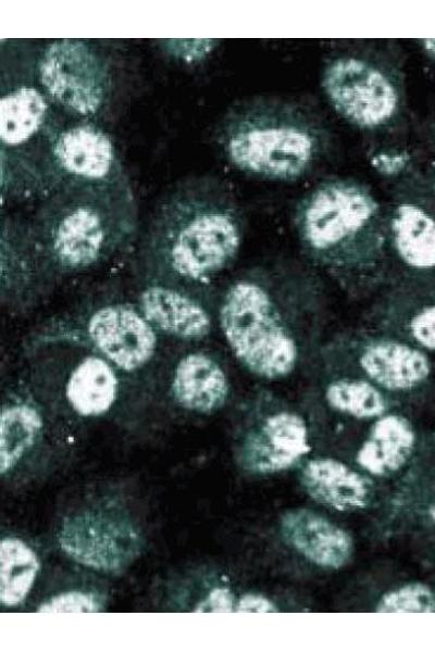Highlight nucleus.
Wrapping results in <instances>:
<instances>
[{
    "label": "nucleus",
    "mask_w": 435,
    "mask_h": 652,
    "mask_svg": "<svg viewBox=\"0 0 435 652\" xmlns=\"http://www.w3.org/2000/svg\"><path fill=\"white\" fill-rule=\"evenodd\" d=\"M45 429L44 412L30 381L14 385L0 417V473L5 475L35 447Z\"/></svg>",
    "instance_id": "nucleus-25"
},
{
    "label": "nucleus",
    "mask_w": 435,
    "mask_h": 652,
    "mask_svg": "<svg viewBox=\"0 0 435 652\" xmlns=\"http://www.w3.org/2000/svg\"><path fill=\"white\" fill-rule=\"evenodd\" d=\"M380 527L387 536L435 535V430L421 434L412 459L396 477L382 506Z\"/></svg>",
    "instance_id": "nucleus-14"
},
{
    "label": "nucleus",
    "mask_w": 435,
    "mask_h": 652,
    "mask_svg": "<svg viewBox=\"0 0 435 652\" xmlns=\"http://www.w3.org/2000/svg\"><path fill=\"white\" fill-rule=\"evenodd\" d=\"M304 255L339 274H364L382 262L387 243L386 216L364 185L327 179L298 203L294 218Z\"/></svg>",
    "instance_id": "nucleus-5"
},
{
    "label": "nucleus",
    "mask_w": 435,
    "mask_h": 652,
    "mask_svg": "<svg viewBox=\"0 0 435 652\" xmlns=\"http://www.w3.org/2000/svg\"><path fill=\"white\" fill-rule=\"evenodd\" d=\"M202 294L156 281H142L137 306L159 333L174 339L197 342L207 338L213 317Z\"/></svg>",
    "instance_id": "nucleus-20"
},
{
    "label": "nucleus",
    "mask_w": 435,
    "mask_h": 652,
    "mask_svg": "<svg viewBox=\"0 0 435 652\" xmlns=\"http://www.w3.org/2000/svg\"><path fill=\"white\" fill-rule=\"evenodd\" d=\"M103 602L94 592L66 591L42 602L37 611L46 613H95L102 610Z\"/></svg>",
    "instance_id": "nucleus-28"
},
{
    "label": "nucleus",
    "mask_w": 435,
    "mask_h": 652,
    "mask_svg": "<svg viewBox=\"0 0 435 652\" xmlns=\"http://www.w3.org/2000/svg\"><path fill=\"white\" fill-rule=\"evenodd\" d=\"M358 373L401 404L430 387L434 368L427 352L381 331L344 337L320 353Z\"/></svg>",
    "instance_id": "nucleus-9"
},
{
    "label": "nucleus",
    "mask_w": 435,
    "mask_h": 652,
    "mask_svg": "<svg viewBox=\"0 0 435 652\" xmlns=\"http://www.w3.org/2000/svg\"><path fill=\"white\" fill-rule=\"evenodd\" d=\"M40 569L36 552L22 539L4 537L0 543V602L15 607L29 594Z\"/></svg>",
    "instance_id": "nucleus-26"
},
{
    "label": "nucleus",
    "mask_w": 435,
    "mask_h": 652,
    "mask_svg": "<svg viewBox=\"0 0 435 652\" xmlns=\"http://www.w3.org/2000/svg\"><path fill=\"white\" fill-rule=\"evenodd\" d=\"M58 184L63 179L108 180L125 174L112 137L97 123L65 121L52 147Z\"/></svg>",
    "instance_id": "nucleus-17"
},
{
    "label": "nucleus",
    "mask_w": 435,
    "mask_h": 652,
    "mask_svg": "<svg viewBox=\"0 0 435 652\" xmlns=\"http://www.w3.org/2000/svg\"><path fill=\"white\" fill-rule=\"evenodd\" d=\"M243 218L229 190L211 176L179 180L157 204L139 247L144 281L202 294L236 259Z\"/></svg>",
    "instance_id": "nucleus-2"
},
{
    "label": "nucleus",
    "mask_w": 435,
    "mask_h": 652,
    "mask_svg": "<svg viewBox=\"0 0 435 652\" xmlns=\"http://www.w3.org/2000/svg\"><path fill=\"white\" fill-rule=\"evenodd\" d=\"M158 335L137 305L109 302L89 312L78 336L129 378L152 363Z\"/></svg>",
    "instance_id": "nucleus-13"
},
{
    "label": "nucleus",
    "mask_w": 435,
    "mask_h": 652,
    "mask_svg": "<svg viewBox=\"0 0 435 652\" xmlns=\"http://www.w3.org/2000/svg\"><path fill=\"white\" fill-rule=\"evenodd\" d=\"M237 598L227 586L213 587L207 597L194 609L195 612L227 613L235 612Z\"/></svg>",
    "instance_id": "nucleus-29"
},
{
    "label": "nucleus",
    "mask_w": 435,
    "mask_h": 652,
    "mask_svg": "<svg viewBox=\"0 0 435 652\" xmlns=\"http://www.w3.org/2000/svg\"><path fill=\"white\" fill-rule=\"evenodd\" d=\"M0 300L17 314L38 306L61 276L39 243L30 221L1 216Z\"/></svg>",
    "instance_id": "nucleus-12"
},
{
    "label": "nucleus",
    "mask_w": 435,
    "mask_h": 652,
    "mask_svg": "<svg viewBox=\"0 0 435 652\" xmlns=\"http://www.w3.org/2000/svg\"><path fill=\"white\" fill-rule=\"evenodd\" d=\"M321 83L335 111L361 129L385 126L399 110L400 93L393 77L364 58L333 59Z\"/></svg>",
    "instance_id": "nucleus-10"
},
{
    "label": "nucleus",
    "mask_w": 435,
    "mask_h": 652,
    "mask_svg": "<svg viewBox=\"0 0 435 652\" xmlns=\"http://www.w3.org/2000/svg\"><path fill=\"white\" fill-rule=\"evenodd\" d=\"M61 549L77 563L103 573H120L140 553L139 529L124 514L84 510L66 516L59 529Z\"/></svg>",
    "instance_id": "nucleus-11"
},
{
    "label": "nucleus",
    "mask_w": 435,
    "mask_h": 652,
    "mask_svg": "<svg viewBox=\"0 0 435 652\" xmlns=\"http://www.w3.org/2000/svg\"><path fill=\"white\" fill-rule=\"evenodd\" d=\"M278 531L289 549L322 569L344 568L355 553L351 535L312 509L295 507L283 512L278 518Z\"/></svg>",
    "instance_id": "nucleus-19"
},
{
    "label": "nucleus",
    "mask_w": 435,
    "mask_h": 652,
    "mask_svg": "<svg viewBox=\"0 0 435 652\" xmlns=\"http://www.w3.org/2000/svg\"><path fill=\"white\" fill-rule=\"evenodd\" d=\"M431 196L435 199V162H434L433 174H432Z\"/></svg>",
    "instance_id": "nucleus-32"
},
{
    "label": "nucleus",
    "mask_w": 435,
    "mask_h": 652,
    "mask_svg": "<svg viewBox=\"0 0 435 652\" xmlns=\"http://www.w3.org/2000/svg\"><path fill=\"white\" fill-rule=\"evenodd\" d=\"M219 142L237 170L281 181L302 177L322 151L315 124L285 103L248 101L228 112Z\"/></svg>",
    "instance_id": "nucleus-6"
},
{
    "label": "nucleus",
    "mask_w": 435,
    "mask_h": 652,
    "mask_svg": "<svg viewBox=\"0 0 435 652\" xmlns=\"http://www.w3.org/2000/svg\"><path fill=\"white\" fill-rule=\"evenodd\" d=\"M282 609L271 597L261 592H246L237 598L235 612L273 613Z\"/></svg>",
    "instance_id": "nucleus-30"
},
{
    "label": "nucleus",
    "mask_w": 435,
    "mask_h": 652,
    "mask_svg": "<svg viewBox=\"0 0 435 652\" xmlns=\"http://www.w3.org/2000/svg\"><path fill=\"white\" fill-rule=\"evenodd\" d=\"M387 243L400 266L399 276L435 278V199L399 201L386 216Z\"/></svg>",
    "instance_id": "nucleus-18"
},
{
    "label": "nucleus",
    "mask_w": 435,
    "mask_h": 652,
    "mask_svg": "<svg viewBox=\"0 0 435 652\" xmlns=\"http://www.w3.org/2000/svg\"><path fill=\"white\" fill-rule=\"evenodd\" d=\"M373 612H435V588L412 580L399 582L383 591L372 603Z\"/></svg>",
    "instance_id": "nucleus-27"
},
{
    "label": "nucleus",
    "mask_w": 435,
    "mask_h": 652,
    "mask_svg": "<svg viewBox=\"0 0 435 652\" xmlns=\"http://www.w3.org/2000/svg\"><path fill=\"white\" fill-rule=\"evenodd\" d=\"M311 449L310 428L295 405L271 390L251 396L235 437V457L244 472L282 473L298 466Z\"/></svg>",
    "instance_id": "nucleus-8"
},
{
    "label": "nucleus",
    "mask_w": 435,
    "mask_h": 652,
    "mask_svg": "<svg viewBox=\"0 0 435 652\" xmlns=\"http://www.w3.org/2000/svg\"><path fill=\"white\" fill-rule=\"evenodd\" d=\"M323 362L320 396L335 414L358 422H372L402 404L374 384L337 362L318 355Z\"/></svg>",
    "instance_id": "nucleus-23"
},
{
    "label": "nucleus",
    "mask_w": 435,
    "mask_h": 652,
    "mask_svg": "<svg viewBox=\"0 0 435 652\" xmlns=\"http://www.w3.org/2000/svg\"><path fill=\"white\" fill-rule=\"evenodd\" d=\"M170 394L182 409L211 414L226 404L231 383L216 356L195 350L185 353L175 363L170 379Z\"/></svg>",
    "instance_id": "nucleus-24"
},
{
    "label": "nucleus",
    "mask_w": 435,
    "mask_h": 652,
    "mask_svg": "<svg viewBox=\"0 0 435 652\" xmlns=\"http://www.w3.org/2000/svg\"><path fill=\"white\" fill-rule=\"evenodd\" d=\"M36 80L65 121L98 124L110 108L112 66L90 40L55 39L39 48Z\"/></svg>",
    "instance_id": "nucleus-7"
},
{
    "label": "nucleus",
    "mask_w": 435,
    "mask_h": 652,
    "mask_svg": "<svg viewBox=\"0 0 435 652\" xmlns=\"http://www.w3.org/2000/svg\"><path fill=\"white\" fill-rule=\"evenodd\" d=\"M374 319L377 331L435 352V278L398 276Z\"/></svg>",
    "instance_id": "nucleus-16"
},
{
    "label": "nucleus",
    "mask_w": 435,
    "mask_h": 652,
    "mask_svg": "<svg viewBox=\"0 0 435 652\" xmlns=\"http://www.w3.org/2000/svg\"><path fill=\"white\" fill-rule=\"evenodd\" d=\"M80 352L63 356L58 379L33 377L40 387H59L67 406L78 416L92 418L108 414L119 402L124 388L122 374L78 335Z\"/></svg>",
    "instance_id": "nucleus-15"
},
{
    "label": "nucleus",
    "mask_w": 435,
    "mask_h": 652,
    "mask_svg": "<svg viewBox=\"0 0 435 652\" xmlns=\"http://www.w3.org/2000/svg\"><path fill=\"white\" fill-rule=\"evenodd\" d=\"M422 45L426 53L435 59V39H425L422 41Z\"/></svg>",
    "instance_id": "nucleus-31"
},
{
    "label": "nucleus",
    "mask_w": 435,
    "mask_h": 652,
    "mask_svg": "<svg viewBox=\"0 0 435 652\" xmlns=\"http://www.w3.org/2000/svg\"><path fill=\"white\" fill-rule=\"evenodd\" d=\"M217 322L246 371L262 380L278 381L316 360L322 348L324 293L306 265H258L226 287Z\"/></svg>",
    "instance_id": "nucleus-1"
},
{
    "label": "nucleus",
    "mask_w": 435,
    "mask_h": 652,
    "mask_svg": "<svg viewBox=\"0 0 435 652\" xmlns=\"http://www.w3.org/2000/svg\"><path fill=\"white\" fill-rule=\"evenodd\" d=\"M62 277L92 269L130 246L138 206L127 174L108 180L63 179L30 221Z\"/></svg>",
    "instance_id": "nucleus-3"
},
{
    "label": "nucleus",
    "mask_w": 435,
    "mask_h": 652,
    "mask_svg": "<svg viewBox=\"0 0 435 652\" xmlns=\"http://www.w3.org/2000/svg\"><path fill=\"white\" fill-rule=\"evenodd\" d=\"M38 49L23 40H2L0 58L1 200L46 197L58 179L53 141L65 118L36 80Z\"/></svg>",
    "instance_id": "nucleus-4"
},
{
    "label": "nucleus",
    "mask_w": 435,
    "mask_h": 652,
    "mask_svg": "<svg viewBox=\"0 0 435 652\" xmlns=\"http://www.w3.org/2000/svg\"><path fill=\"white\" fill-rule=\"evenodd\" d=\"M420 436L401 409L387 412L370 423L356 450L355 463L371 477H397L412 459Z\"/></svg>",
    "instance_id": "nucleus-22"
},
{
    "label": "nucleus",
    "mask_w": 435,
    "mask_h": 652,
    "mask_svg": "<svg viewBox=\"0 0 435 652\" xmlns=\"http://www.w3.org/2000/svg\"><path fill=\"white\" fill-rule=\"evenodd\" d=\"M301 488L318 504L340 513L368 509L375 499V485L370 475L331 456L306 457L298 465Z\"/></svg>",
    "instance_id": "nucleus-21"
}]
</instances>
